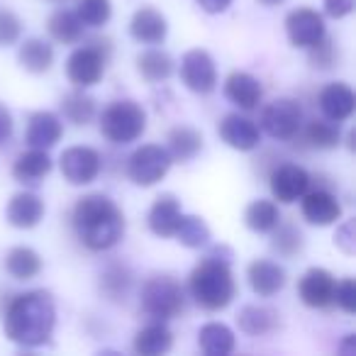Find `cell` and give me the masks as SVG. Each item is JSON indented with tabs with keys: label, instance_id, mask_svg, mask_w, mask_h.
<instances>
[{
	"label": "cell",
	"instance_id": "6da1fadb",
	"mask_svg": "<svg viewBox=\"0 0 356 356\" xmlns=\"http://www.w3.org/2000/svg\"><path fill=\"white\" fill-rule=\"evenodd\" d=\"M56 330V302L47 291H27L6 307L3 332L17 346L37 349L51 339Z\"/></svg>",
	"mask_w": 356,
	"mask_h": 356
},
{
	"label": "cell",
	"instance_id": "7a4b0ae2",
	"mask_svg": "<svg viewBox=\"0 0 356 356\" xmlns=\"http://www.w3.org/2000/svg\"><path fill=\"white\" fill-rule=\"evenodd\" d=\"M76 239L83 244L88 252H110L118 247L124 237V213L110 195L105 193H88L76 200L74 213H71Z\"/></svg>",
	"mask_w": 356,
	"mask_h": 356
},
{
	"label": "cell",
	"instance_id": "3957f363",
	"mask_svg": "<svg viewBox=\"0 0 356 356\" xmlns=\"http://www.w3.org/2000/svg\"><path fill=\"white\" fill-rule=\"evenodd\" d=\"M188 296L205 312L227 310L237 298V281L232 273V249L213 247L203 261L195 264L188 276Z\"/></svg>",
	"mask_w": 356,
	"mask_h": 356
},
{
	"label": "cell",
	"instance_id": "277c9868",
	"mask_svg": "<svg viewBox=\"0 0 356 356\" xmlns=\"http://www.w3.org/2000/svg\"><path fill=\"white\" fill-rule=\"evenodd\" d=\"M139 310L154 322H171L186 310V288L171 273H154L139 288Z\"/></svg>",
	"mask_w": 356,
	"mask_h": 356
},
{
	"label": "cell",
	"instance_id": "5b68a950",
	"mask_svg": "<svg viewBox=\"0 0 356 356\" xmlns=\"http://www.w3.org/2000/svg\"><path fill=\"white\" fill-rule=\"evenodd\" d=\"M144 132H147V110L137 100H113L100 113V134L118 147L137 142Z\"/></svg>",
	"mask_w": 356,
	"mask_h": 356
},
{
	"label": "cell",
	"instance_id": "8992f818",
	"mask_svg": "<svg viewBox=\"0 0 356 356\" xmlns=\"http://www.w3.org/2000/svg\"><path fill=\"white\" fill-rule=\"evenodd\" d=\"M173 159L161 144H142L127 159V178L139 188H152L166 178L171 171Z\"/></svg>",
	"mask_w": 356,
	"mask_h": 356
},
{
	"label": "cell",
	"instance_id": "52a82bcc",
	"mask_svg": "<svg viewBox=\"0 0 356 356\" xmlns=\"http://www.w3.org/2000/svg\"><path fill=\"white\" fill-rule=\"evenodd\" d=\"M302 108L296 98H273L271 103L264 105L261 118H259V129L266 132L271 139L278 142H291L300 134L302 127Z\"/></svg>",
	"mask_w": 356,
	"mask_h": 356
},
{
	"label": "cell",
	"instance_id": "ba28073f",
	"mask_svg": "<svg viewBox=\"0 0 356 356\" xmlns=\"http://www.w3.org/2000/svg\"><path fill=\"white\" fill-rule=\"evenodd\" d=\"M59 168L64 181H69L71 186H90L103 171V156L88 144H74L61 152Z\"/></svg>",
	"mask_w": 356,
	"mask_h": 356
},
{
	"label": "cell",
	"instance_id": "9c48e42d",
	"mask_svg": "<svg viewBox=\"0 0 356 356\" xmlns=\"http://www.w3.org/2000/svg\"><path fill=\"white\" fill-rule=\"evenodd\" d=\"M178 74L184 86L195 95H210L218 88V66L208 49H188L181 56Z\"/></svg>",
	"mask_w": 356,
	"mask_h": 356
},
{
	"label": "cell",
	"instance_id": "30bf717a",
	"mask_svg": "<svg viewBox=\"0 0 356 356\" xmlns=\"http://www.w3.org/2000/svg\"><path fill=\"white\" fill-rule=\"evenodd\" d=\"M105 64H108V59H105L100 47H76L66 59V79L74 88H93L103 81Z\"/></svg>",
	"mask_w": 356,
	"mask_h": 356
},
{
	"label": "cell",
	"instance_id": "8fae6325",
	"mask_svg": "<svg viewBox=\"0 0 356 356\" xmlns=\"http://www.w3.org/2000/svg\"><path fill=\"white\" fill-rule=\"evenodd\" d=\"M310 173L307 168H302L300 163H278L268 176V188L278 205H293L305 195V191L310 188Z\"/></svg>",
	"mask_w": 356,
	"mask_h": 356
},
{
	"label": "cell",
	"instance_id": "7c38bea8",
	"mask_svg": "<svg viewBox=\"0 0 356 356\" xmlns=\"http://www.w3.org/2000/svg\"><path fill=\"white\" fill-rule=\"evenodd\" d=\"M286 35L296 49H310L327 35L325 15L312 8H296L286 15Z\"/></svg>",
	"mask_w": 356,
	"mask_h": 356
},
{
	"label": "cell",
	"instance_id": "4fadbf2b",
	"mask_svg": "<svg viewBox=\"0 0 356 356\" xmlns=\"http://www.w3.org/2000/svg\"><path fill=\"white\" fill-rule=\"evenodd\" d=\"M334 273L322 266H312L298 281V298L310 310H325L334 302Z\"/></svg>",
	"mask_w": 356,
	"mask_h": 356
},
{
	"label": "cell",
	"instance_id": "5bb4252c",
	"mask_svg": "<svg viewBox=\"0 0 356 356\" xmlns=\"http://www.w3.org/2000/svg\"><path fill=\"white\" fill-rule=\"evenodd\" d=\"M218 134L229 149L237 152H254L261 147V129L252 118L242 113H227L218 122Z\"/></svg>",
	"mask_w": 356,
	"mask_h": 356
},
{
	"label": "cell",
	"instance_id": "9a60e30c",
	"mask_svg": "<svg viewBox=\"0 0 356 356\" xmlns=\"http://www.w3.org/2000/svg\"><path fill=\"white\" fill-rule=\"evenodd\" d=\"M300 213L305 222L315 225V227H330V225L341 220V203L332 191L307 188L305 195L300 198Z\"/></svg>",
	"mask_w": 356,
	"mask_h": 356
},
{
	"label": "cell",
	"instance_id": "2e32d148",
	"mask_svg": "<svg viewBox=\"0 0 356 356\" xmlns=\"http://www.w3.org/2000/svg\"><path fill=\"white\" fill-rule=\"evenodd\" d=\"M247 281L254 296L259 298H273L286 288V268L271 259H254L247 266Z\"/></svg>",
	"mask_w": 356,
	"mask_h": 356
},
{
	"label": "cell",
	"instance_id": "e0dca14e",
	"mask_svg": "<svg viewBox=\"0 0 356 356\" xmlns=\"http://www.w3.org/2000/svg\"><path fill=\"white\" fill-rule=\"evenodd\" d=\"M129 35L134 42L147 47H156L163 44L168 35V20L161 10L152 6H142L134 10L132 20H129Z\"/></svg>",
	"mask_w": 356,
	"mask_h": 356
},
{
	"label": "cell",
	"instance_id": "ac0fdd59",
	"mask_svg": "<svg viewBox=\"0 0 356 356\" xmlns=\"http://www.w3.org/2000/svg\"><path fill=\"white\" fill-rule=\"evenodd\" d=\"M61 137H64V120L56 113H51V110H37V113L30 115L25 129L27 147L47 149L49 152L51 147H56L61 142Z\"/></svg>",
	"mask_w": 356,
	"mask_h": 356
},
{
	"label": "cell",
	"instance_id": "d6986e66",
	"mask_svg": "<svg viewBox=\"0 0 356 356\" xmlns=\"http://www.w3.org/2000/svg\"><path fill=\"white\" fill-rule=\"evenodd\" d=\"M47 205L32 191H20L8 200L6 208V222L15 229H35L44 220Z\"/></svg>",
	"mask_w": 356,
	"mask_h": 356
},
{
	"label": "cell",
	"instance_id": "ffe728a7",
	"mask_svg": "<svg viewBox=\"0 0 356 356\" xmlns=\"http://www.w3.org/2000/svg\"><path fill=\"white\" fill-rule=\"evenodd\" d=\"M317 105H320L322 118L332 120V122H346L356 110V95L349 83H327L317 95Z\"/></svg>",
	"mask_w": 356,
	"mask_h": 356
},
{
	"label": "cell",
	"instance_id": "44dd1931",
	"mask_svg": "<svg viewBox=\"0 0 356 356\" xmlns=\"http://www.w3.org/2000/svg\"><path fill=\"white\" fill-rule=\"evenodd\" d=\"M225 98L234 105V108L244 110H257L259 103L264 98V86L257 76H252L249 71H232V74L225 79Z\"/></svg>",
	"mask_w": 356,
	"mask_h": 356
},
{
	"label": "cell",
	"instance_id": "7402d4cb",
	"mask_svg": "<svg viewBox=\"0 0 356 356\" xmlns=\"http://www.w3.org/2000/svg\"><path fill=\"white\" fill-rule=\"evenodd\" d=\"M181 215H184L181 200H178L173 193H161L156 200H154L152 208H149V213H147L149 232L156 234L159 239H171L178 227Z\"/></svg>",
	"mask_w": 356,
	"mask_h": 356
},
{
	"label": "cell",
	"instance_id": "603a6c76",
	"mask_svg": "<svg viewBox=\"0 0 356 356\" xmlns=\"http://www.w3.org/2000/svg\"><path fill=\"white\" fill-rule=\"evenodd\" d=\"M54 168L49 152L47 149H35L30 147L27 152L17 154V159L13 161V178L22 186H40Z\"/></svg>",
	"mask_w": 356,
	"mask_h": 356
},
{
	"label": "cell",
	"instance_id": "cb8c5ba5",
	"mask_svg": "<svg viewBox=\"0 0 356 356\" xmlns=\"http://www.w3.org/2000/svg\"><path fill=\"white\" fill-rule=\"evenodd\" d=\"M173 346V332L166 327V322L149 320L142 330H137L132 341V349L139 356H161L168 354Z\"/></svg>",
	"mask_w": 356,
	"mask_h": 356
},
{
	"label": "cell",
	"instance_id": "d4e9b609",
	"mask_svg": "<svg viewBox=\"0 0 356 356\" xmlns=\"http://www.w3.org/2000/svg\"><path fill=\"white\" fill-rule=\"evenodd\" d=\"M17 61L27 74L42 76L54 66V47L42 37H27L17 47Z\"/></svg>",
	"mask_w": 356,
	"mask_h": 356
},
{
	"label": "cell",
	"instance_id": "484cf974",
	"mask_svg": "<svg viewBox=\"0 0 356 356\" xmlns=\"http://www.w3.org/2000/svg\"><path fill=\"white\" fill-rule=\"evenodd\" d=\"M278 312L268 305H259V302H252V305H244L237 315V327L249 337H264L271 334V332L278 330Z\"/></svg>",
	"mask_w": 356,
	"mask_h": 356
},
{
	"label": "cell",
	"instance_id": "4316f807",
	"mask_svg": "<svg viewBox=\"0 0 356 356\" xmlns=\"http://www.w3.org/2000/svg\"><path fill=\"white\" fill-rule=\"evenodd\" d=\"M198 346L205 356H229L237 346V337L225 322H205L198 330Z\"/></svg>",
	"mask_w": 356,
	"mask_h": 356
},
{
	"label": "cell",
	"instance_id": "83f0119b",
	"mask_svg": "<svg viewBox=\"0 0 356 356\" xmlns=\"http://www.w3.org/2000/svg\"><path fill=\"white\" fill-rule=\"evenodd\" d=\"M166 149L171 154L173 161L178 163H188L203 152V134L198 132L195 127L191 124H178L168 132L166 137Z\"/></svg>",
	"mask_w": 356,
	"mask_h": 356
},
{
	"label": "cell",
	"instance_id": "f1b7e54d",
	"mask_svg": "<svg viewBox=\"0 0 356 356\" xmlns=\"http://www.w3.org/2000/svg\"><path fill=\"white\" fill-rule=\"evenodd\" d=\"M137 71L149 83H161V81L173 76L176 61H173V56L168 51L159 49V47H149V49L137 54Z\"/></svg>",
	"mask_w": 356,
	"mask_h": 356
},
{
	"label": "cell",
	"instance_id": "f546056e",
	"mask_svg": "<svg viewBox=\"0 0 356 356\" xmlns=\"http://www.w3.org/2000/svg\"><path fill=\"white\" fill-rule=\"evenodd\" d=\"M42 257L32 247H13L3 261L6 273L15 281H32L42 273Z\"/></svg>",
	"mask_w": 356,
	"mask_h": 356
},
{
	"label": "cell",
	"instance_id": "4dcf8cb0",
	"mask_svg": "<svg viewBox=\"0 0 356 356\" xmlns=\"http://www.w3.org/2000/svg\"><path fill=\"white\" fill-rule=\"evenodd\" d=\"M47 32L59 44H79L86 37L83 22L79 20V15L74 10H66V8H59V10L51 13L49 20H47Z\"/></svg>",
	"mask_w": 356,
	"mask_h": 356
},
{
	"label": "cell",
	"instance_id": "1f68e13d",
	"mask_svg": "<svg viewBox=\"0 0 356 356\" xmlns=\"http://www.w3.org/2000/svg\"><path fill=\"white\" fill-rule=\"evenodd\" d=\"M61 113L76 127H86L95 120L98 115V105H95L93 95L86 93V88H74L61 98Z\"/></svg>",
	"mask_w": 356,
	"mask_h": 356
},
{
	"label": "cell",
	"instance_id": "d6a6232c",
	"mask_svg": "<svg viewBox=\"0 0 356 356\" xmlns=\"http://www.w3.org/2000/svg\"><path fill=\"white\" fill-rule=\"evenodd\" d=\"M300 134L312 149H322V152H330L341 144L339 122H332L327 118H312L310 122H302Z\"/></svg>",
	"mask_w": 356,
	"mask_h": 356
},
{
	"label": "cell",
	"instance_id": "836d02e7",
	"mask_svg": "<svg viewBox=\"0 0 356 356\" xmlns=\"http://www.w3.org/2000/svg\"><path fill=\"white\" fill-rule=\"evenodd\" d=\"M281 220L283 218L276 200L257 198L244 208V225H247V229H252L257 234H268Z\"/></svg>",
	"mask_w": 356,
	"mask_h": 356
},
{
	"label": "cell",
	"instance_id": "e575fe53",
	"mask_svg": "<svg viewBox=\"0 0 356 356\" xmlns=\"http://www.w3.org/2000/svg\"><path fill=\"white\" fill-rule=\"evenodd\" d=\"M132 291V271L124 264L113 261L100 273V293L113 302H124Z\"/></svg>",
	"mask_w": 356,
	"mask_h": 356
},
{
	"label": "cell",
	"instance_id": "d590c367",
	"mask_svg": "<svg viewBox=\"0 0 356 356\" xmlns=\"http://www.w3.org/2000/svg\"><path fill=\"white\" fill-rule=\"evenodd\" d=\"M173 237L188 249H203L210 244L213 232H210L208 222H205L200 215H186L184 213L181 215V220H178V227H176V232H173Z\"/></svg>",
	"mask_w": 356,
	"mask_h": 356
},
{
	"label": "cell",
	"instance_id": "8d00e7d4",
	"mask_svg": "<svg viewBox=\"0 0 356 356\" xmlns=\"http://www.w3.org/2000/svg\"><path fill=\"white\" fill-rule=\"evenodd\" d=\"M271 249L283 259H293L302 252L305 247V239H302V232L291 222H278L276 227L271 229Z\"/></svg>",
	"mask_w": 356,
	"mask_h": 356
},
{
	"label": "cell",
	"instance_id": "74e56055",
	"mask_svg": "<svg viewBox=\"0 0 356 356\" xmlns=\"http://www.w3.org/2000/svg\"><path fill=\"white\" fill-rule=\"evenodd\" d=\"M76 15L83 22V27H105L113 17V0H79L76 3Z\"/></svg>",
	"mask_w": 356,
	"mask_h": 356
},
{
	"label": "cell",
	"instance_id": "f35d334b",
	"mask_svg": "<svg viewBox=\"0 0 356 356\" xmlns=\"http://www.w3.org/2000/svg\"><path fill=\"white\" fill-rule=\"evenodd\" d=\"M307 59H310L312 69L327 71V69H332V66L337 64V59H339V51H337L334 42L325 35L320 42H317V44H312L310 49H307Z\"/></svg>",
	"mask_w": 356,
	"mask_h": 356
},
{
	"label": "cell",
	"instance_id": "ab89813d",
	"mask_svg": "<svg viewBox=\"0 0 356 356\" xmlns=\"http://www.w3.org/2000/svg\"><path fill=\"white\" fill-rule=\"evenodd\" d=\"M22 37V20L10 8H0V47L17 44Z\"/></svg>",
	"mask_w": 356,
	"mask_h": 356
},
{
	"label": "cell",
	"instance_id": "60d3db41",
	"mask_svg": "<svg viewBox=\"0 0 356 356\" xmlns=\"http://www.w3.org/2000/svg\"><path fill=\"white\" fill-rule=\"evenodd\" d=\"M332 305H337L341 312H346V315H354L356 312V283H354V278H341V281H337L334 302H332Z\"/></svg>",
	"mask_w": 356,
	"mask_h": 356
},
{
	"label": "cell",
	"instance_id": "b9f144b4",
	"mask_svg": "<svg viewBox=\"0 0 356 356\" xmlns=\"http://www.w3.org/2000/svg\"><path fill=\"white\" fill-rule=\"evenodd\" d=\"M334 247L339 252H344L346 257L356 254V234H354V220H344L341 225H337L334 232Z\"/></svg>",
	"mask_w": 356,
	"mask_h": 356
},
{
	"label": "cell",
	"instance_id": "7bdbcfd3",
	"mask_svg": "<svg viewBox=\"0 0 356 356\" xmlns=\"http://www.w3.org/2000/svg\"><path fill=\"white\" fill-rule=\"evenodd\" d=\"M325 6V15L332 17V20H344L354 13L356 0H322Z\"/></svg>",
	"mask_w": 356,
	"mask_h": 356
},
{
	"label": "cell",
	"instance_id": "ee69618b",
	"mask_svg": "<svg viewBox=\"0 0 356 356\" xmlns=\"http://www.w3.org/2000/svg\"><path fill=\"white\" fill-rule=\"evenodd\" d=\"M13 132H15V122H13V113L0 103V147H6L10 142Z\"/></svg>",
	"mask_w": 356,
	"mask_h": 356
},
{
	"label": "cell",
	"instance_id": "f6af8a7d",
	"mask_svg": "<svg viewBox=\"0 0 356 356\" xmlns=\"http://www.w3.org/2000/svg\"><path fill=\"white\" fill-rule=\"evenodd\" d=\"M200 6V10H205L208 15H222V13L229 10L234 0H195Z\"/></svg>",
	"mask_w": 356,
	"mask_h": 356
},
{
	"label": "cell",
	"instance_id": "bcb514c9",
	"mask_svg": "<svg viewBox=\"0 0 356 356\" xmlns=\"http://www.w3.org/2000/svg\"><path fill=\"white\" fill-rule=\"evenodd\" d=\"M354 341H356V337H354V334H346V337H344V344L339 346L341 354H344V356H351V354H354V351H356V344H354Z\"/></svg>",
	"mask_w": 356,
	"mask_h": 356
},
{
	"label": "cell",
	"instance_id": "7dc6e473",
	"mask_svg": "<svg viewBox=\"0 0 356 356\" xmlns=\"http://www.w3.org/2000/svg\"><path fill=\"white\" fill-rule=\"evenodd\" d=\"M259 3H261L264 8H276V6H281L283 0H259Z\"/></svg>",
	"mask_w": 356,
	"mask_h": 356
}]
</instances>
